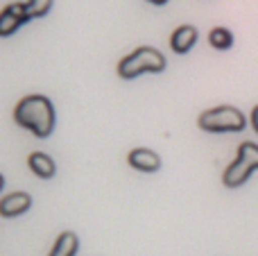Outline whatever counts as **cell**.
Here are the masks:
<instances>
[{"label": "cell", "mask_w": 258, "mask_h": 256, "mask_svg": "<svg viewBox=\"0 0 258 256\" xmlns=\"http://www.w3.org/2000/svg\"><path fill=\"white\" fill-rule=\"evenodd\" d=\"M14 120L18 127L32 132L36 139H48L54 132V125H57L52 100L41 93L25 95V98L18 100L16 109H14Z\"/></svg>", "instance_id": "1"}, {"label": "cell", "mask_w": 258, "mask_h": 256, "mask_svg": "<svg viewBox=\"0 0 258 256\" xmlns=\"http://www.w3.org/2000/svg\"><path fill=\"white\" fill-rule=\"evenodd\" d=\"M209 43L215 50H229L233 45V32L227 27H213L209 32Z\"/></svg>", "instance_id": "11"}, {"label": "cell", "mask_w": 258, "mask_h": 256, "mask_svg": "<svg viewBox=\"0 0 258 256\" xmlns=\"http://www.w3.org/2000/svg\"><path fill=\"white\" fill-rule=\"evenodd\" d=\"M258 170V145L254 141H245L238 148V154L222 172V184L227 188H240L249 181V177Z\"/></svg>", "instance_id": "4"}, {"label": "cell", "mask_w": 258, "mask_h": 256, "mask_svg": "<svg viewBox=\"0 0 258 256\" xmlns=\"http://www.w3.org/2000/svg\"><path fill=\"white\" fill-rule=\"evenodd\" d=\"M27 166H30V170L34 172L39 179H52V177L57 175V163L45 152H32L30 157H27Z\"/></svg>", "instance_id": "9"}, {"label": "cell", "mask_w": 258, "mask_h": 256, "mask_svg": "<svg viewBox=\"0 0 258 256\" xmlns=\"http://www.w3.org/2000/svg\"><path fill=\"white\" fill-rule=\"evenodd\" d=\"M197 39H200V30L195 25H179L170 36V48L177 54H186L195 48Z\"/></svg>", "instance_id": "8"}, {"label": "cell", "mask_w": 258, "mask_h": 256, "mask_svg": "<svg viewBox=\"0 0 258 256\" xmlns=\"http://www.w3.org/2000/svg\"><path fill=\"white\" fill-rule=\"evenodd\" d=\"M249 122H251V127H254V132L258 134V104L254 109H251V113H249Z\"/></svg>", "instance_id": "13"}, {"label": "cell", "mask_w": 258, "mask_h": 256, "mask_svg": "<svg viewBox=\"0 0 258 256\" xmlns=\"http://www.w3.org/2000/svg\"><path fill=\"white\" fill-rule=\"evenodd\" d=\"M147 3H152V5H156V7H161V5H165L168 0H147Z\"/></svg>", "instance_id": "14"}, {"label": "cell", "mask_w": 258, "mask_h": 256, "mask_svg": "<svg viewBox=\"0 0 258 256\" xmlns=\"http://www.w3.org/2000/svg\"><path fill=\"white\" fill-rule=\"evenodd\" d=\"M77 249H80V238L75 231H61L48 256H75Z\"/></svg>", "instance_id": "10"}, {"label": "cell", "mask_w": 258, "mask_h": 256, "mask_svg": "<svg viewBox=\"0 0 258 256\" xmlns=\"http://www.w3.org/2000/svg\"><path fill=\"white\" fill-rule=\"evenodd\" d=\"M30 21L27 3H12L0 14V36H12L21 25Z\"/></svg>", "instance_id": "5"}, {"label": "cell", "mask_w": 258, "mask_h": 256, "mask_svg": "<svg viewBox=\"0 0 258 256\" xmlns=\"http://www.w3.org/2000/svg\"><path fill=\"white\" fill-rule=\"evenodd\" d=\"M32 209V195L25 190L9 193L0 200V216L3 218H18Z\"/></svg>", "instance_id": "6"}, {"label": "cell", "mask_w": 258, "mask_h": 256, "mask_svg": "<svg viewBox=\"0 0 258 256\" xmlns=\"http://www.w3.org/2000/svg\"><path fill=\"white\" fill-rule=\"evenodd\" d=\"M127 163L138 172H156L161 170V157L150 148H134L127 154Z\"/></svg>", "instance_id": "7"}, {"label": "cell", "mask_w": 258, "mask_h": 256, "mask_svg": "<svg viewBox=\"0 0 258 256\" xmlns=\"http://www.w3.org/2000/svg\"><path fill=\"white\" fill-rule=\"evenodd\" d=\"M197 125L209 134H236L247 127V118L238 107L220 104V107L206 109L204 113H200Z\"/></svg>", "instance_id": "2"}, {"label": "cell", "mask_w": 258, "mask_h": 256, "mask_svg": "<svg viewBox=\"0 0 258 256\" xmlns=\"http://www.w3.org/2000/svg\"><path fill=\"white\" fill-rule=\"evenodd\" d=\"M52 5H54V0H27L30 18H43L52 9Z\"/></svg>", "instance_id": "12"}, {"label": "cell", "mask_w": 258, "mask_h": 256, "mask_svg": "<svg viewBox=\"0 0 258 256\" xmlns=\"http://www.w3.org/2000/svg\"><path fill=\"white\" fill-rule=\"evenodd\" d=\"M165 66H168V61L159 50L152 45H143L118 61V75L122 80H136L145 73H163Z\"/></svg>", "instance_id": "3"}]
</instances>
